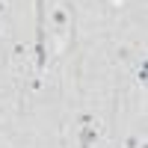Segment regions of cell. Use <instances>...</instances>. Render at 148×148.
<instances>
[{
  "label": "cell",
  "mask_w": 148,
  "mask_h": 148,
  "mask_svg": "<svg viewBox=\"0 0 148 148\" xmlns=\"http://www.w3.org/2000/svg\"><path fill=\"white\" fill-rule=\"evenodd\" d=\"M51 21H53V27H56V30H65V27H68V9H65V6H53Z\"/></svg>",
  "instance_id": "obj_3"
},
{
  "label": "cell",
  "mask_w": 148,
  "mask_h": 148,
  "mask_svg": "<svg viewBox=\"0 0 148 148\" xmlns=\"http://www.w3.org/2000/svg\"><path fill=\"white\" fill-rule=\"evenodd\" d=\"M101 136V125H98V119L92 113H83L77 119V139H80V148H92Z\"/></svg>",
  "instance_id": "obj_1"
},
{
  "label": "cell",
  "mask_w": 148,
  "mask_h": 148,
  "mask_svg": "<svg viewBox=\"0 0 148 148\" xmlns=\"http://www.w3.org/2000/svg\"><path fill=\"white\" fill-rule=\"evenodd\" d=\"M6 9H9V3H6V0H0V15H3Z\"/></svg>",
  "instance_id": "obj_7"
},
{
  "label": "cell",
  "mask_w": 148,
  "mask_h": 148,
  "mask_svg": "<svg viewBox=\"0 0 148 148\" xmlns=\"http://www.w3.org/2000/svg\"><path fill=\"white\" fill-rule=\"evenodd\" d=\"M113 3H116V6H121V3H125V0H113Z\"/></svg>",
  "instance_id": "obj_8"
},
{
  "label": "cell",
  "mask_w": 148,
  "mask_h": 148,
  "mask_svg": "<svg viewBox=\"0 0 148 148\" xmlns=\"http://www.w3.org/2000/svg\"><path fill=\"white\" fill-rule=\"evenodd\" d=\"M121 148H142V142H139V136H136V133H130V136L125 139V145H121Z\"/></svg>",
  "instance_id": "obj_5"
},
{
  "label": "cell",
  "mask_w": 148,
  "mask_h": 148,
  "mask_svg": "<svg viewBox=\"0 0 148 148\" xmlns=\"http://www.w3.org/2000/svg\"><path fill=\"white\" fill-rule=\"evenodd\" d=\"M33 56H36V77H42V74H45V65H47V45H45V24H42V18H39V30H36Z\"/></svg>",
  "instance_id": "obj_2"
},
{
  "label": "cell",
  "mask_w": 148,
  "mask_h": 148,
  "mask_svg": "<svg viewBox=\"0 0 148 148\" xmlns=\"http://www.w3.org/2000/svg\"><path fill=\"white\" fill-rule=\"evenodd\" d=\"M0 33H3V24H0Z\"/></svg>",
  "instance_id": "obj_9"
},
{
  "label": "cell",
  "mask_w": 148,
  "mask_h": 148,
  "mask_svg": "<svg viewBox=\"0 0 148 148\" xmlns=\"http://www.w3.org/2000/svg\"><path fill=\"white\" fill-rule=\"evenodd\" d=\"M133 53H130V47H119L116 51V59H130Z\"/></svg>",
  "instance_id": "obj_6"
},
{
  "label": "cell",
  "mask_w": 148,
  "mask_h": 148,
  "mask_svg": "<svg viewBox=\"0 0 148 148\" xmlns=\"http://www.w3.org/2000/svg\"><path fill=\"white\" fill-rule=\"evenodd\" d=\"M133 77H136V83L139 86H145V80H148V59L142 56L136 65H133Z\"/></svg>",
  "instance_id": "obj_4"
}]
</instances>
